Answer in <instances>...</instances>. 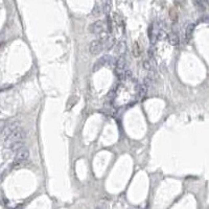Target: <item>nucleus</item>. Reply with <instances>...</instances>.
<instances>
[{"label":"nucleus","mask_w":209,"mask_h":209,"mask_svg":"<svg viewBox=\"0 0 209 209\" xmlns=\"http://www.w3.org/2000/svg\"><path fill=\"white\" fill-rule=\"evenodd\" d=\"M25 136H26V135H25L24 130H22L21 128H18L17 130H15V131L13 132L12 134H10L9 136H7L6 138L4 139L5 145L10 149L13 145L16 144V143H18V142L24 141Z\"/></svg>","instance_id":"1"},{"label":"nucleus","mask_w":209,"mask_h":209,"mask_svg":"<svg viewBox=\"0 0 209 209\" xmlns=\"http://www.w3.org/2000/svg\"><path fill=\"white\" fill-rule=\"evenodd\" d=\"M90 30H91L92 33L94 34V35L99 36L100 34L104 33L105 30H108L107 23H105V21H102V20L96 21V22H94L93 24L91 25V28H90Z\"/></svg>","instance_id":"2"},{"label":"nucleus","mask_w":209,"mask_h":209,"mask_svg":"<svg viewBox=\"0 0 209 209\" xmlns=\"http://www.w3.org/2000/svg\"><path fill=\"white\" fill-rule=\"evenodd\" d=\"M102 49H104V46H102V43L98 40V39L93 40L91 43H90L89 51H90V54H93V55L99 54L100 52L102 51Z\"/></svg>","instance_id":"3"},{"label":"nucleus","mask_w":209,"mask_h":209,"mask_svg":"<svg viewBox=\"0 0 209 209\" xmlns=\"http://www.w3.org/2000/svg\"><path fill=\"white\" fill-rule=\"evenodd\" d=\"M28 157H30V152L26 147H23V149L18 151L17 154H16L15 162H25L28 159Z\"/></svg>","instance_id":"4"},{"label":"nucleus","mask_w":209,"mask_h":209,"mask_svg":"<svg viewBox=\"0 0 209 209\" xmlns=\"http://www.w3.org/2000/svg\"><path fill=\"white\" fill-rule=\"evenodd\" d=\"M18 128H19V123H9V125L5 126V128L3 129V131H2L1 134L3 135V137H4V139H5L10 134H12L13 132H14L15 130H17Z\"/></svg>","instance_id":"5"},{"label":"nucleus","mask_w":209,"mask_h":209,"mask_svg":"<svg viewBox=\"0 0 209 209\" xmlns=\"http://www.w3.org/2000/svg\"><path fill=\"white\" fill-rule=\"evenodd\" d=\"M113 48H114L116 54L123 55V54H125V51L127 49V44H126L125 41H117V42H115Z\"/></svg>","instance_id":"6"},{"label":"nucleus","mask_w":209,"mask_h":209,"mask_svg":"<svg viewBox=\"0 0 209 209\" xmlns=\"http://www.w3.org/2000/svg\"><path fill=\"white\" fill-rule=\"evenodd\" d=\"M167 41H168V43L171 45H173V46H177L180 42L179 37L176 33H169L167 35Z\"/></svg>","instance_id":"7"},{"label":"nucleus","mask_w":209,"mask_h":209,"mask_svg":"<svg viewBox=\"0 0 209 209\" xmlns=\"http://www.w3.org/2000/svg\"><path fill=\"white\" fill-rule=\"evenodd\" d=\"M132 52H133L134 57L138 58L140 54H141V46H140V43L138 41H135L133 44V47H132Z\"/></svg>","instance_id":"8"},{"label":"nucleus","mask_w":209,"mask_h":209,"mask_svg":"<svg viewBox=\"0 0 209 209\" xmlns=\"http://www.w3.org/2000/svg\"><path fill=\"white\" fill-rule=\"evenodd\" d=\"M194 30H195V25L194 24H189L186 27V30H185V38H186L187 41H188L189 39L191 38L192 33H194Z\"/></svg>","instance_id":"9"},{"label":"nucleus","mask_w":209,"mask_h":209,"mask_svg":"<svg viewBox=\"0 0 209 209\" xmlns=\"http://www.w3.org/2000/svg\"><path fill=\"white\" fill-rule=\"evenodd\" d=\"M169 17H171V21H173L174 23L177 22V20H178V13H177L175 7H171V10H169Z\"/></svg>","instance_id":"10"},{"label":"nucleus","mask_w":209,"mask_h":209,"mask_svg":"<svg viewBox=\"0 0 209 209\" xmlns=\"http://www.w3.org/2000/svg\"><path fill=\"white\" fill-rule=\"evenodd\" d=\"M194 3L197 5V6L199 7V10H206V7L208 6V4H207V2H206V1H195Z\"/></svg>","instance_id":"11"},{"label":"nucleus","mask_w":209,"mask_h":209,"mask_svg":"<svg viewBox=\"0 0 209 209\" xmlns=\"http://www.w3.org/2000/svg\"><path fill=\"white\" fill-rule=\"evenodd\" d=\"M143 67L145 70H152L153 69V65L151 64L150 60H144L143 62Z\"/></svg>","instance_id":"12"},{"label":"nucleus","mask_w":209,"mask_h":209,"mask_svg":"<svg viewBox=\"0 0 209 209\" xmlns=\"http://www.w3.org/2000/svg\"><path fill=\"white\" fill-rule=\"evenodd\" d=\"M5 126H6V123H5L4 120H0V134L2 133V131H3V129L5 128Z\"/></svg>","instance_id":"13"},{"label":"nucleus","mask_w":209,"mask_h":209,"mask_svg":"<svg viewBox=\"0 0 209 209\" xmlns=\"http://www.w3.org/2000/svg\"><path fill=\"white\" fill-rule=\"evenodd\" d=\"M207 4H208V5H209V1H208V2H207Z\"/></svg>","instance_id":"14"},{"label":"nucleus","mask_w":209,"mask_h":209,"mask_svg":"<svg viewBox=\"0 0 209 209\" xmlns=\"http://www.w3.org/2000/svg\"><path fill=\"white\" fill-rule=\"evenodd\" d=\"M96 209H99V208H96Z\"/></svg>","instance_id":"15"}]
</instances>
